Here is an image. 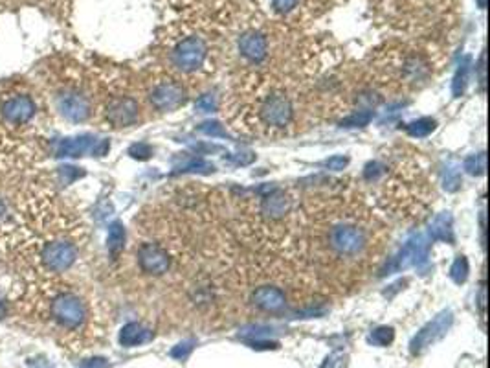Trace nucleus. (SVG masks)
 I'll list each match as a JSON object with an SVG mask.
<instances>
[{
  "label": "nucleus",
  "mask_w": 490,
  "mask_h": 368,
  "mask_svg": "<svg viewBox=\"0 0 490 368\" xmlns=\"http://www.w3.org/2000/svg\"><path fill=\"white\" fill-rule=\"evenodd\" d=\"M386 230L364 203L329 196L305 205V240L319 275L336 288L358 284L384 249Z\"/></svg>",
  "instance_id": "1"
},
{
  "label": "nucleus",
  "mask_w": 490,
  "mask_h": 368,
  "mask_svg": "<svg viewBox=\"0 0 490 368\" xmlns=\"http://www.w3.org/2000/svg\"><path fill=\"white\" fill-rule=\"evenodd\" d=\"M243 230L270 251H292L305 240V210L283 186H261L243 197Z\"/></svg>",
  "instance_id": "2"
},
{
  "label": "nucleus",
  "mask_w": 490,
  "mask_h": 368,
  "mask_svg": "<svg viewBox=\"0 0 490 368\" xmlns=\"http://www.w3.org/2000/svg\"><path fill=\"white\" fill-rule=\"evenodd\" d=\"M297 104L299 96L294 94L286 81L256 78L254 81H243L232 105V118L254 135L283 137L296 126Z\"/></svg>",
  "instance_id": "3"
},
{
  "label": "nucleus",
  "mask_w": 490,
  "mask_h": 368,
  "mask_svg": "<svg viewBox=\"0 0 490 368\" xmlns=\"http://www.w3.org/2000/svg\"><path fill=\"white\" fill-rule=\"evenodd\" d=\"M169 67L178 80L188 78L191 80L189 85H197V80L210 70V46L206 39L200 35H188L178 41L169 52Z\"/></svg>",
  "instance_id": "4"
},
{
  "label": "nucleus",
  "mask_w": 490,
  "mask_h": 368,
  "mask_svg": "<svg viewBox=\"0 0 490 368\" xmlns=\"http://www.w3.org/2000/svg\"><path fill=\"white\" fill-rule=\"evenodd\" d=\"M147 100L151 107L160 113H171L188 102V87L173 74H162L149 81Z\"/></svg>",
  "instance_id": "5"
},
{
  "label": "nucleus",
  "mask_w": 490,
  "mask_h": 368,
  "mask_svg": "<svg viewBox=\"0 0 490 368\" xmlns=\"http://www.w3.org/2000/svg\"><path fill=\"white\" fill-rule=\"evenodd\" d=\"M175 243L164 245V242H143L138 247V265L142 273L149 276L167 275L175 262Z\"/></svg>",
  "instance_id": "6"
},
{
  "label": "nucleus",
  "mask_w": 490,
  "mask_h": 368,
  "mask_svg": "<svg viewBox=\"0 0 490 368\" xmlns=\"http://www.w3.org/2000/svg\"><path fill=\"white\" fill-rule=\"evenodd\" d=\"M51 317L64 330H79L88 319V310L83 300L74 293H61L51 302Z\"/></svg>",
  "instance_id": "7"
},
{
  "label": "nucleus",
  "mask_w": 490,
  "mask_h": 368,
  "mask_svg": "<svg viewBox=\"0 0 490 368\" xmlns=\"http://www.w3.org/2000/svg\"><path fill=\"white\" fill-rule=\"evenodd\" d=\"M452 322H454V313H452L450 310L443 311V313H439L432 322H428L426 326L411 339V354H413V356H419V354H422L424 350H428L430 346L435 345L437 341L443 339V337L448 334Z\"/></svg>",
  "instance_id": "8"
},
{
  "label": "nucleus",
  "mask_w": 490,
  "mask_h": 368,
  "mask_svg": "<svg viewBox=\"0 0 490 368\" xmlns=\"http://www.w3.org/2000/svg\"><path fill=\"white\" fill-rule=\"evenodd\" d=\"M430 240L422 234H417L415 238H411L410 242L406 243V247L395 256L384 269L382 275H391L397 271H402L410 265H422L426 264L428 254H430Z\"/></svg>",
  "instance_id": "9"
},
{
  "label": "nucleus",
  "mask_w": 490,
  "mask_h": 368,
  "mask_svg": "<svg viewBox=\"0 0 490 368\" xmlns=\"http://www.w3.org/2000/svg\"><path fill=\"white\" fill-rule=\"evenodd\" d=\"M140 104L132 96H114L105 107V118L112 127H129L140 120Z\"/></svg>",
  "instance_id": "10"
},
{
  "label": "nucleus",
  "mask_w": 490,
  "mask_h": 368,
  "mask_svg": "<svg viewBox=\"0 0 490 368\" xmlns=\"http://www.w3.org/2000/svg\"><path fill=\"white\" fill-rule=\"evenodd\" d=\"M77 249L70 242H51L42 249V262L53 273H63L74 265Z\"/></svg>",
  "instance_id": "11"
},
{
  "label": "nucleus",
  "mask_w": 490,
  "mask_h": 368,
  "mask_svg": "<svg viewBox=\"0 0 490 368\" xmlns=\"http://www.w3.org/2000/svg\"><path fill=\"white\" fill-rule=\"evenodd\" d=\"M237 48L243 58L252 65H261L268 56L267 35L259 30H246L237 41Z\"/></svg>",
  "instance_id": "12"
},
{
  "label": "nucleus",
  "mask_w": 490,
  "mask_h": 368,
  "mask_svg": "<svg viewBox=\"0 0 490 368\" xmlns=\"http://www.w3.org/2000/svg\"><path fill=\"white\" fill-rule=\"evenodd\" d=\"M59 113L70 122H79L88 120V116L92 113L90 100L86 98L85 94L79 91H66L63 92L58 100Z\"/></svg>",
  "instance_id": "13"
},
{
  "label": "nucleus",
  "mask_w": 490,
  "mask_h": 368,
  "mask_svg": "<svg viewBox=\"0 0 490 368\" xmlns=\"http://www.w3.org/2000/svg\"><path fill=\"white\" fill-rule=\"evenodd\" d=\"M252 304L265 313H280L286 308V295L274 284H262L252 291Z\"/></svg>",
  "instance_id": "14"
},
{
  "label": "nucleus",
  "mask_w": 490,
  "mask_h": 368,
  "mask_svg": "<svg viewBox=\"0 0 490 368\" xmlns=\"http://www.w3.org/2000/svg\"><path fill=\"white\" fill-rule=\"evenodd\" d=\"M97 140L88 135H81L75 138H64L53 144L56 157H83L86 153H94Z\"/></svg>",
  "instance_id": "15"
},
{
  "label": "nucleus",
  "mask_w": 490,
  "mask_h": 368,
  "mask_svg": "<svg viewBox=\"0 0 490 368\" xmlns=\"http://www.w3.org/2000/svg\"><path fill=\"white\" fill-rule=\"evenodd\" d=\"M2 115L12 124H26L34 118L35 104L28 96H17L2 105Z\"/></svg>",
  "instance_id": "16"
},
{
  "label": "nucleus",
  "mask_w": 490,
  "mask_h": 368,
  "mask_svg": "<svg viewBox=\"0 0 490 368\" xmlns=\"http://www.w3.org/2000/svg\"><path fill=\"white\" fill-rule=\"evenodd\" d=\"M153 330L145 328L140 322H129L120 332V345L125 348H132V346L145 345L149 341H153Z\"/></svg>",
  "instance_id": "17"
},
{
  "label": "nucleus",
  "mask_w": 490,
  "mask_h": 368,
  "mask_svg": "<svg viewBox=\"0 0 490 368\" xmlns=\"http://www.w3.org/2000/svg\"><path fill=\"white\" fill-rule=\"evenodd\" d=\"M430 236L437 242H454V229H452V216L448 212L439 214L430 225Z\"/></svg>",
  "instance_id": "18"
},
{
  "label": "nucleus",
  "mask_w": 490,
  "mask_h": 368,
  "mask_svg": "<svg viewBox=\"0 0 490 368\" xmlns=\"http://www.w3.org/2000/svg\"><path fill=\"white\" fill-rule=\"evenodd\" d=\"M123 245H125V229H123V225H121L120 221H114V223L108 227L107 238V247L110 258H118L121 251H123Z\"/></svg>",
  "instance_id": "19"
},
{
  "label": "nucleus",
  "mask_w": 490,
  "mask_h": 368,
  "mask_svg": "<svg viewBox=\"0 0 490 368\" xmlns=\"http://www.w3.org/2000/svg\"><path fill=\"white\" fill-rule=\"evenodd\" d=\"M435 126H437V124H435V120H432V118H421V120H415L411 122V124H408L404 129L410 137L424 138L428 137L430 133L435 131Z\"/></svg>",
  "instance_id": "20"
},
{
  "label": "nucleus",
  "mask_w": 490,
  "mask_h": 368,
  "mask_svg": "<svg viewBox=\"0 0 490 368\" xmlns=\"http://www.w3.org/2000/svg\"><path fill=\"white\" fill-rule=\"evenodd\" d=\"M468 74H470V59H465L459 69H457L456 76H454V83H452V91H454V96H461L465 89L468 85Z\"/></svg>",
  "instance_id": "21"
},
{
  "label": "nucleus",
  "mask_w": 490,
  "mask_h": 368,
  "mask_svg": "<svg viewBox=\"0 0 490 368\" xmlns=\"http://www.w3.org/2000/svg\"><path fill=\"white\" fill-rule=\"evenodd\" d=\"M393 339L395 332L389 326H380V328L373 330L369 335V343L375 346H389L393 343Z\"/></svg>",
  "instance_id": "22"
},
{
  "label": "nucleus",
  "mask_w": 490,
  "mask_h": 368,
  "mask_svg": "<svg viewBox=\"0 0 490 368\" xmlns=\"http://www.w3.org/2000/svg\"><path fill=\"white\" fill-rule=\"evenodd\" d=\"M465 170H467V173H470V175H485V172H487V155L485 153H479V155H472L468 157L467 161H465Z\"/></svg>",
  "instance_id": "23"
},
{
  "label": "nucleus",
  "mask_w": 490,
  "mask_h": 368,
  "mask_svg": "<svg viewBox=\"0 0 490 368\" xmlns=\"http://www.w3.org/2000/svg\"><path fill=\"white\" fill-rule=\"evenodd\" d=\"M450 276L452 280L456 284H465L468 278V260L465 256H459V258L452 264L450 267Z\"/></svg>",
  "instance_id": "24"
},
{
  "label": "nucleus",
  "mask_w": 490,
  "mask_h": 368,
  "mask_svg": "<svg viewBox=\"0 0 490 368\" xmlns=\"http://www.w3.org/2000/svg\"><path fill=\"white\" fill-rule=\"evenodd\" d=\"M373 120V113L371 111H356L353 115H349L347 118H343V127H364Z\"/></svg>",
  "instance_id": "25"
},
{
  "label": "nucleus",
  "mask_w": 490,
  "mask_h": 368,
  "mask_svg": "<svg viewBox=\"0 0 490 368\" xmlns=\"http://www.w3.org/2000/svg\"><path fill=\"white\" fill-rule=\"evenodd\" d=\"M349 356L343 352H334L325 359V363L319 368H347Z\"/></svg>",
  "instance_id": "26"
},
{
  "label": "nucleus",
  "mask_w": 490,
  "mask_h": 368,
  "mask_svg": "<svg viewBox=\"0 0 490 368\" xmlns=\"http://www.w3.org/2000/svg\"><path fill=\"white\" fill-rule=\"evenodd\" d=\"M461 186V177H459V172H457L456 168H450V170H446V175H445V188L448 192H456L457 188Z\"/></svg>",
  "instance_id": "27"
},
{
  "label": "nucleus",
  "mask_w": 490,
  "mask_h": 368,
  "mask_svg": "<svg viewBox=\"0 0 490 368\" xmlns=\"http://www.w3.org/2000/svg\"><path fill=\"white\" fill-rule=\"evenodd\" d=\"M81 175H83V172H81L79 168L64 166L59 170V179H61V183H63L64 186L72 183V181H75V179H79Z\"/></svg>",
  "instance_id": "28"
},
{
  "label": "nucleus",
  "mask_w": 490,
  "mask_h": 368,
  "mask_svg": "<svg viewBox=\"0 0 490 368\" xmlns=\"http://www.w3.org/2000/svg\"><path fill=\"white\" fill-rule=\"evenodd\" d=\"M199 131L206 133L210 137H226V131H224L219 122H206V124L199 127Z\"/></svg>",
  "instance_id": "29"
},
{
  "label": "nucleus",
  "mask_w": 490,
  "mask_h": 368,
  "mask_svg": "<svg viewBox=\"0 0 490 368\" xmlns=\"http://www.w3.org/2000/svg\"><path fill=\"white\" fill-rule=\"evenodd\" d=\"M193 345L195 341H184V343H180V345H177L175 348H173L171 357H175V359H184L189 352L193 350Z\"/></svg>",
  "instance_id": "30"
},
{
  "label": "nucleus",
  "mask_w": 490,
  "mask_h": 368,
  "mask_svg": "<svg viewBox=\"0 0 490 368\" xmlns=\"http://www.w3.org/2000/svg\"><path fill=\"white\" fill-rule=\"evenodd\" d=\"M347 159L345 157H331L329 161L323 162V166L327 168V170H334V172H340V170H343V168L347 166Z\"/></svg>",
  "instance_id": "31"
},
{
  "label": "nucleus",
  "mask_w": 490,
  "mask_h": 368,
  "mask_svg": "<svg viewBox=\"0 0 490 368\" xmlns=\"http://www.w3.org/2000/svg\"><path fill=\"white\" fill-rule=\"evenodd\" d=\"M299 0H272V6H274L275 12L280 13H289L291 10L297 6Z\"/></svg>",
  "instance_id": "32"
},
{
  "label": "nucleus",
  "mask_w": 490,
  "mask_h": 368,
  "mask_svg": "<svg viewBox=\"0 0 490 368\" xmlns=\"http://www.w3.org/2000/svg\"><path fill=\"white\" fill-rule=\"evenodd\" d=\"M197 109L202 111V113H211V111L215 109V98H213L211 94L200 96V98L197 100Z\"/></svg>",
  "instance_id": "33"
},
{
  "label": "nucleus",
  "mask_w": 490,
  "mask_h": 368,
  "mask_svg": "<svg viewBox=\"0 0 490 368\" xmlns=\"http://www.w3.org/2000/svg\"><path fill=\"white\" fill-rule=\"evenodd\" d=\"M129 155L143 161V159H149V155H151V148L145 144H134L131 150H129Z\"/></svg>",
  "instance_id": "34"
},
{
  "label": "nucleus",
  "mask_w": 490,
  "mask_h": 368,
  "mask_svg": "<svg viewBox=\"0 0 490 368\" xmlns=\"http://www.w3.org/2000/svg\"><path fill=\"white\" fill-rule=\"evenodd\" d=\"M79 368H107V359L103 357H94V359H88L81 365Z\"/></svg>",
  "instance_id": "35"
},
{
  "label": "nucleus",
  "mask_w": 490,
  "mask_h": 368,
  "mask_svg": "<svg viewBox=\"0 0 490 368\" xmlns=\"http://www.w3.org/2000/svg\"><path fill=\"white\" fill-rule=\"evenodd\" d=\"M485 59H487V56L485 54H481V59H479V85H481V89H485Z\"/></svg>",
  "instance_id": "36"
},
{
  "label": "nucleus",
  "mask_w": 490,
  "mask_h": 368,
  "mask_svg": "<svg viewBox=\"0 0 490 368\" xmlns=\"http://www.w3.org/2000/svg\"><path fill=\"white\" fill-rule=\"evenodd\" d=\"M485 302H487V289H485V286H481V289H479L478 304H479V310H481V313H483V315H485Z\"/></svg>",
  "instance_id": "37"
},
{
  "label": "nucleus",
  "mask_w": 490,
  "mask_h": 368,
  "mask_svg": "<svg viewBox=\"0 0 490 368\" xmlns=\"http://www.w3.org/2000/svg\"><path fill=\"white\" fill-rule=\"evenodd\" d=\"M4 313H6V302L0 299V317H4Z\"/></svg>",
  "instance_id": "38"
},
{
  "label": "nucleus",
  "mask_w": 490,
  "mask_h": 368,
  "mask_svg": "<svg viewBox=\"0 0 490 368\" xmlns=\"http://www.w3.org/2000/svg\"><path fill=\"white\" fill-rule=\"evenodd\" d=\"M478 4L481 10H485V8H487V0H478Z\"/></svg>",
  "instance_id": "39"
},
{
  "label": "nucleus",
  "mask_w": 490,
  "mask_h": 368,
  "mask_svg": "<svg viewBox=\"0 0 490 368\" xmlns=\"http://www.w3.org/2000/svg\"><path fill=\"white\" fill-rule=\"evenodd\" d=\"M35 368H50V367H48L46 363H37V365H35Z\"/></svg>",
  "instance_id": "40"
}]
</instances>
